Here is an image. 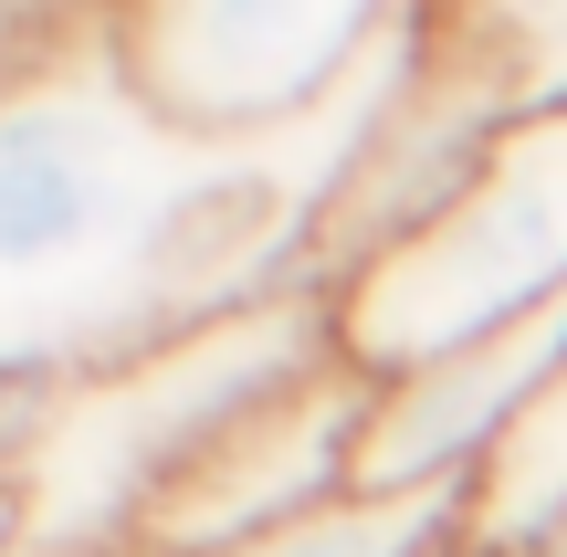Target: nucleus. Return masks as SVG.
Masks as SVG:
<instances>
[{"label": "nucleus", "mask_w": 567, "mask_h": 557, "mask_svg": "<svg viewBox=\"0 0 567 557\" xmlns=\"http://www.w3.org/2000/svg\"><path fill=\"white\" fill-rule=\"evenodd\" d=\"M410 74L421 21H400L316 116L200 137L126 84L105 21L32 63L0 95V379L63 390L264 295H305L326 210Z\"/></svg>", "instance_id": "1"}, {"label": "nucleus", "mask_w": 567, "mask_h": 557, "mask_svg": "<svg viewBox=\"0 0 567 557\" xmlns=\"http://www.w3.org/2000/svg\"><path fill=\"white\" fill-rule=\"evenodd\" d=\"M337 306L316 285L264 295V306L189 327L168 348L126 358V369L32 390V432L11 453V516L32 557H137L158 505L200 474V453L252 421L264 400L305 390L337 369Z\"/></svg>", "instance_id": "2"}, {"label": "nucleus", "mask_w": 567, "mask_h": 557, "mask_svg": "<svg viewBox=\"0 0 567 557\" xmlns=\"http://www.w3.org/2000/svg\"><path fill=\"white\" fill-rule=\"evenodd\" d=\"M557 295H567V105L515 116L484 147V168L410 243L358 264L326 306H337V348L368 379H400L557 306Z\"/></svg>", "instance_id": "3"}, {"label": "nucleus", "mask_w": 567, "mask_h": 557, "mask_svg": "<svg viewBox=\"0 0 567 557\" xmlns=\"http://www.w3.org/2000/svg\"><path fill=\"white\" fill-rule=\"evenodd\" d=\"M421 0H116V63L158 116L200 137L295 126L379 53Z\"/></svg>", "instance_id": "4"}, {"label": "nucleus", "mask_w": 567, "mask_h": 557, "mask_svg": "<svg viewBox=\"0 0 567 557\" xmlns=\"http://www.w3.org/2000/svg\"><path fill=\"white\" fill-rule=\"evenodd\" d=\"M368 400L379 379L358 358H337L326 379L264 400L252 421H231L221 442L200 453V474L158 505L137 557H221V547H252L274 526H305L326 505L358 495V442H368Z\"/></svg>", "instance_id": "5"}, {"label": "nucleus", "mask_w": 567, "mask_h": 557, "mask_svg": "<svg viewBox=\"0 0 567 557\" xmlns=\"http://www.w3.org/2000/svg\"><path fill=\"white\" fill-rule=\"evenodd\" d=\"M557 369H567V295L515 316V327H494V337H473V348H452V358H431V369L379 379L368 442H358V495L473 484L515 442V421L547 400Z\"/></svg>", "instance_id": "6"}, {"label": "nucleus", "mask_w": 567, "mask_h": 557, "mask_svg": "<svg viewBox=\"0 0 567 557\" xmlns=\"http://www.w3.org/2000/svg\"><path fill=\"white\" fill-rule=\"evenodd\" d=\"M221 557H473V484H431V495H347L305 526H274Z\"/></svg>", "instance_id": "7"}, {"label": "nucleus", "mask_w": 567, "mask_h": 557, "mask_svg": "<svg viewBox=\"0 0 567 557\" xmlns=\"http://www.w3.org/2000/svg\"><path fill=\"white\" fill-rule=\"evenodd\" d=\"M431 42H452L515 116L567 105V0H431Z\"/></svg>", "instance_id": "8"}, {"label": "nucleus", "mask_w": 567, "mask_h": 557, "mask_svg": "<svg viewBox=\"0 0 567 557\" xmlns=\"http://www.w3.org/2000/svg\"><path fill=\"white\" fill-rule=\"evenodd\" d=\"M557 516H567V369L547 379V400L515 421V442L473 474V557L536 537V526H557Z\"/></svg>", "instance_id": "9"}, {"label": "nucleus", "mask_w": 567, "mask_h": 557, "mask_svg": "<svg viewBox=\"0 0 567 557\" xmlns=\"http://www.w3.org/2000/svg\"><path fill=\"white\" fill-rule=\"evenodd\" d=\"M21 432H32V390H11V379H0V484H11V453H21Z\"/></svg>", "instance_id": "10"}, {"label": "nucleus", "mask_w": 567, "mask_h": 557, "mask_svg": "<svg viewBox=\"0 0 567 557\" xmlns=\"http://www.w3.org/2000/svg\"><path fill=\"white\" fill-rule=\"evenodd\" d=\"M494 557H567V516L536 526V537H515V547H494Z\"/></svg>", "instance_id": "11"}, {"label": "nucleus", "mask_w": 567, "mask_h": 557, "mask_svg": "<svg viewBox=\"0 0 567 557\" xmlns=\"http://www.w3.org/2000/svg\"><path fill=\"white\" fill-rule=\"evenodd\" d=\"M0 557H21V516H11V495H0Z\"/></svg>", "instance_id": "12"}, {"label": "nucleus", "mask_w": 567, "mask_h": 557, "mask_svg": "<svg viewBox=\"0 0 567 557\" xmlns=\"http://www.w3.org/2000/svg\"><path fill=\"white\" fill-rule=\"evenodd\" d=\"M21 557H32V547H21Z\"/></svg>", "instance_id": "13"}]
</instances>
